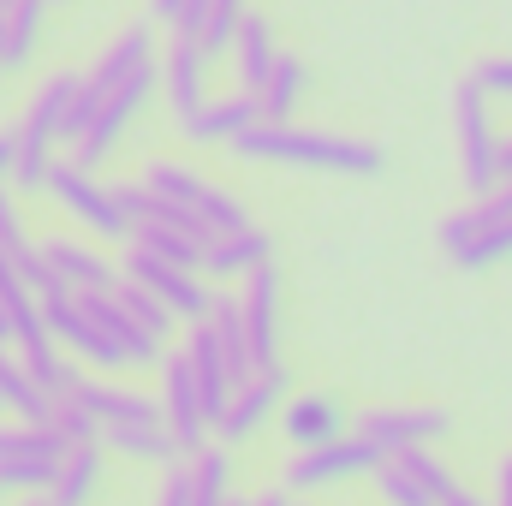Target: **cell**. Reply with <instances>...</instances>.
I'll return each mask as SVG.
<instances>
[{"label":"cell","mask_w":512,"mask_h":506,"mask_svg":"<svg viewBox=\"0 0 512 506\" xmlns=\"http://www.w3.org/2000/svg\"><path fill=\"white\" fill-rule=\"evenodd\" d=\"M245 161H280V167H316V173H382L387 149L358 137H328V131H292L286 120H256L233 137Z\"/></svg>","instance_id":"6da1fadb"},{"label":"cell","mask_w":512,"mask_h":506,"mask_svg":"<svg viewBox=\"0 0 512 506\" xmlns=\"http://www.w3.org/2000/svg\"><path fill=\"white\" fill-rule=\"evenodd\" d=\"M155 72H161L155 60H149V66H137L131 78H120V84H114V90L96 102L90 126L72 137V161H78L84 173H96V167L108 161V149L120 143V131L131 126V114H143V102H149V90H155Z\"/></svg>","instance_id":"7a4b0ae2"},{"label":"cell","mask_w":512,"mask_h":506,"mask_svg":"<svg viewBox=\"0 0 512 506\" xmlns=\"http://www.w3.org/2000/svg\"><path fill=\"white\" fill-rule=\"evenodd\" d=\"M453 114H459V173H465V191L483 197L501 185V137L489 126V96L477 78H465L453 90Z\"/></svg>","instance_id":"3957f363"},{"label":"cell","mask_w":512,"mask_h":506,"mask_svg":"<svg viewBox=\"0 0 512 506\" xmlns=\"http://www.w3.org/2000/svg\"><path fill=\"white\" fill-rule=\"evenodd\" d=\"M36 304H42V316H48V334L72 352V358H84V364H96V370H131V358L114 346V334L78 304V292L72 286H54V292H36Z\"/></svg>","instance_id":"277c9868"},{"label":"cell","mask_w":512,"mask_h":506,"mask_svg":"<svg viewBox=\"0 0 512 506\" xmlns=\"http://www.w3.org/2000/svg\"><path fill=\"white\" fill-rule=\"evenodd\" d=\"M143 185L155 191V197H167V203H179V209H191L209 233H233V227H245L251 215H245V203L233 197V191H215V185H203L191 167H179V161H149V173H143Z\"/></svg>","instance_id":"5b68a950"},{"label":"cell","mask_w":512,"mask_h":506,"mask_svg":"<svg viewBox=\"0 0 512 506\" xmlns=\"http://www.w3.org/2000/svg\"><path fill=\"white\" fill-rule=\"evenodd\" d=\"M120 280H137L143 292H155L179 322H203V316H209V286L197 280V268H179V262L143 251V245H131V251H126Z\"/></svg>","instance_id":"8992f818"},{"label":"cell","mask_w":512,"mask_h":506,"mask_svg":"<svg viewBox=\"0 0 512 506\" xmlns=\"http://www.w3.org/2000/svg\"><path fill=\"white\" fill-rule=\"evenodd\" d=\"M387 459V447H376L370 435H340V441H322V447H304L292 465H286V489H328V483H346V477H364Z\"/></svg>","instance_id":"52a82bcc"},{"label":"cell","mask_w":512,"mask_h":506,"mask_svg":"<svg viewBox=\"0 0 512 506\" xmlns=\"http://www.w3.org/2000/svg\"><path fill=\"white\" fill-rule=\"evenodd\" d=\"M48 191H54L60 209H66L72 221H84L90 233H102V239H131V221L120 215L114 191H102L78 161H54V167H48Z\"/></svg>","instance_id":"ba28073f"},{"label":"cell","mask_w":512,"mask_h":506,"mask_svg":"<svg viewBox=\"0 0 512 506\" xmlns=\"http://www.w3.org/2000/svg\"><path fill=\"white\" fill-rule=\"evenodd\" d=\"M161 423L179 441V453H191V447L209 441V411H203V393H197V376H191L185 352L161 358Z\"/></svg>","instance_id":"9c48e42d"},{"label":"cell","mask_w":512,"mask_h":506,"mask_svg":"<svg viewBox=\"0 0 512 506\" xmlns=\"http://www.w3.org/2000/svg\"><path fill=\"white\" fill-rule=\"evenodd\" d=\"M239 310H245V334H251V364L274 370L280 364V268H274V256L245 274Z\"/></svg>","instance_id":"30bf717a"},{"label":"cell","mask_w":512,"mask_h":506,"mask_svg":"<svg viewBox=\"0 0 512 506\" xmlns=\"http://www.w3.org/2000/svg\"><path fill=\"white\" fill-rule=\"evenodd\" d=\"M280 393H286V370H280V364H274V370H251V376L227 393V405H221V417H215V435H221L227 447L251 441L256 429L274 417Z\"/></svg>","instance_id":"8fae6325"},{"label":"cell","mask_w":512,"mask_h":506,"mask_svg":"<svg viewBox=\"0 0 512 506\" xmlns=\"http://www.w3.org/2000/svg\"><path fill=\"white\" fill-rule=\"evenodd\" d=\"M358 435H370L376 447H429V441H441L453 423H447V411H423V405H376V411H364L358 423H352Z\"/></svg>","instance_id":"7c38bea8"},{"label":"cell","mask_w":512,"mask_h":506,"mask_svg":"<svg viewBox=\"0 0 512 506\" xmlns=\"http://www.w3.org/2000/svg\"><path fill=\"white\" fill-rule=\"evenodd\" d=\"M36 251H42V262L54 268V280L72 286V292H108V286H120V268H114L102 251L78 245V239H48V245H36Z\"/></svg>","instance_id":"4fadbf2b"},{"label":"cell","mask_w":512,"mask_h":506,"mask_svg":"<svg viewBox=\"0 0 512 506\" xmlns=\"http://www.w3.org/2000/svg\"><path fill=\"white\" fill-rule=\"evenodd\" d=\"M262 120V102H256V90H239V96H221V102H209L203 96V108H191L179 131L191 137V143H233L245 126Z\"/></svg>","instance_id":"5bb4252c"},{"label":"cell","mask_w":512,"mask_h":506,"mask_svg":"<svg viewBox=\"0 0 512 506\" xmlns=\"http://www.w3.org/2000/svg\"><path fill=\"white\" fill-rule=\"evenodd\" d=\"M203 72H209L203 42L185 36V30H173V48H167V60H161V78H167V108H173L179 120H185L191 108H203Z\"/></svg>","instance_id":"9a60e30c"},{"label":"cell","mask_w":512,"mask_h":506,"mask_svg":"<svg viewBox=\"0 0 512 506\" xmlns=\"http://www.w3.org/2000/svg\"><path fill=\"white\" fill-rule=\"evenodd\" d=\"M280 429H286V441L304 453V447L340 441V435H346V411H340V399H334V393H304V399H292V405H286Z\"/></svg>","instance_id":"2e32d148"},{"label":"cell","mask_w":512,"mask_h":506,"mask_svg":"<svg viewBox=\"0 0 512 506\" xmlns=\"http://www.w3.org/2000/svg\"><path fill=\"white\" fill-rule=\"evenodd\" d=\"M274 245H268V233H256L251 221L245 227H233V233H209V245H203V274H215V280H245L256 262H268Z\"/></svg>","instance_id":"e0dca14e"},{"label":"cell","mask_w":512,"mask_h":506,"mask_svg":"<svg viewBox=\"0 0 512 506\" xmlns=\"http://www.w3.org/2000/svg\"><path fill=\"white\" fill-rule=\"evenodd\" d=\"M102 489V441H78L60 453L54 465V483H48V501L54 506H90Z\"/></svg>","instance_id":"ac0fdd59"},{"label":"cell","mask_w":512,"mask_h":506,"mask_svg":"<svg viewBox=\"0 0 512 506\" xmlns=\"http://www.w3.org/2000/svg\"><path fill=\"white\" fill-rule=\"evenodd\" d=\"M209 334H215V346H221V358H227V376H233V387L251 376V334H245V310H239V298L233 292H209Z\"/></svg>","instance_id":"d6986e66"},{"label":"cell","mask_w":512,"mask_h":506,"mask_svg":"<svg viewBox=\"0 0 512 506\" xmlns=\"http://www.w3.org/2000/svg\"><path fill=\"white\" fill-rule=\"evenodd\" d=\"M72 393L90 405V417H96V423H161V399L131 393V387H114V381H90V376H84Z\"/></svg>","instance_id":"ffe728a7"},{"label":"cell","mask_w":512,"mask_h":506,"mask_svg":"<svg viewBox=\"0 0 512 506\" xmlns=\"http://www.w3.org/2000/svg\"><path fill=\"white\" fill-rule=\"evenodd\" d=\"M179 465H185V501L191 506H221L227 495H233V465H227L221 447L203 441V447H191Z\"/></svg>","instance_id":"44dd1931"},{"label":"cell","mask_w":512,"mask_h":506,"mask_svg":"<svg viewBox=\"0 0 512 506\" xmlns=\"http://www.w3.org/2000/svg\"><path fill=\"white\" fill-rule=\"evenodd\" d=\"M102 447L126 453V459H143V465H173L185 459L179 441L167 435V423H102Z\"/></svg>","instance_id":"7402d4cb"},{"label":"cell","mask_w":512,"mask_h":506,"mask_svg":"<svg viewBox=\"0 0 512 506\" xmlns=\"http://www.w3.org/2000/svg\"><path fill=\"white\" fill-rule=\"evenodd\" d=\"M233 66H239V78H245V90H262V78H268V66H274V30H268V18L262 12H239V30H233Z\"/></svg>","instance_id":"603a6c76"},{"label":"cell","mask_w":512,"mask_h":506,"mask_svg":"<svg viewBox=\"0 0 512 506\" xmlns=\"http://www.w3.org/2000/svg\"><path fill=\"white\" fill-rule=\"evenodd\" d=\"M131 245L167 256V262H179V268H203L209 233H191V227H179V221H137V227H131Z\"/></svg>","instance_id":"cb8c5ba5"},{"label":"cell","mask_w":512,"mask_h":506,"mask_svg":"<svg viewBox=\"0 0 512 506\" xmlns=\"http://www.w3.org/2000/svg\"><path fill=\"white\" fill-rule=\"evenodd\" d=\"M72 102H78V78H72V72H54V78L30 96V108H24V131H36V137H66V114H72Z\"/></svg>","instance_id":"d4e9b609"},{"label":"cell","mask_w":512,"mask_h":506,"mask_svg":"<svg viewBox=\"0 0 512 506\" xmlns=\"http://www.w3.org/2000/svg\"><path fill=\"white\" fill-rule=\"evenodd\" d=\"M42 18H48V0H12L0 6V48H6V66H24L36 36H42Z\"/></svg>","instance_id":"484cf974"},{"label":"cell","mask_w":512,"mask_h":506,"mask_svg":"<svg viewBox=\"0 0 512 506\" xmlns=\"http://www.w3.org/2000/svg\"><path fill=\"white\" fill-rule=\"evenodd\" d=\"M298 96H304V60H298V54H274L268 78H262V90H256L262 120H286V114L298 108Z\"/></svg>","instance_id":"4316f807"},{"label":"cell","mask_w":512,"mask_h":506,"mask_svg":"<svg viewBox=\"0 0 512 506\" xmlns=\"http://www.w3.org/2000/svg\"><path fill=\"white\" fill-rule=\"evenodd\" d=\"M48 167H54V137L18 126V149H12V185L18 191H48Z\"/></svg>","instance_id":"83f0119b"},{"label":"cell","mask_w":512,"mask_h":506,"mask_svg":"<svg viewBox=\"0 0 512 506\" xmlns=\"http://www.w3.org/2000/svg\"><path fill=\"white\" fill-rule=\"evenodd\" d=\"M376 495H382L387 506H441V495H435L423 477H411L399 459H382V465H376Z\"/></svg>","instance_id":"f1b7e54d"},{"label":"cell","mask_w":512,"mask_h":506,"mask_svg":"<svg viewBox=\"0 0 512 506\" xmlns=\"http://www.w3.org/2000/svg\"><path fill=\"white\" fill-rule=\"evenodd\" d=\"M114 298L126 304L131 322H137L143 334H155V340H167V334H173V322H179V316H173V310H167V304H161L155 292H143L137 280H120V286H114Z\"/></svg>","instance_id":"f546056e"},{"label":"cell","mask_w":512,"mask_h":506,"mask_svg":"<svg viewBox=\"0 0 512 506\" xmlns=\"http://www.w3.org/2000/svg\"><path fill=\"white\" fill-rule=\"evenodd\" d=\"M507 256H512V215L495 221V227H483V233H471L465 245H453V262H459V268H495V262H507Z\"/></svg>","instance_id":"4dcf8cb0"},{"label":"cell","mask_w":512,"mask_h":506,"mask_svg":"<svg viewBox=\"0 0 512 506\" xmlns=\"http://www.w3.org/2000/svg\"><path fill=\"white\" fill-rule=\"evenodd\" d=\"M48 423L60 429V441H66V447H78V441H102V423L90 417V405H84L78 393H60V399H54V411H48Z\"/></svg>","instance_id":"1f68e13d"},{"label":"cell","mask_w":512,"mask_h":506,"mask_svg":"<svg viewBox=\"0 0 512 506\" xmlns=\"http://www.w3.org/2000/svg\"><path fill=\"white\" fill-rule=\"evenodd\" d=\"M239 12H245V0H209V12H203V30H197V42H203V54H209V60L233 48Z\"/></svg>","instance_id":"d6a6232c"},{"label":"cell","mask_w":512,"mask_h":506,"mask_svg":"<svg viewBox=\"0 0 512 506\" xmlns=\"http://www.w3.org/2000/svg\"><path fill=\"white\" fill-rule=\"evenodd\" d=\"M0 251L12 256V262L30 251V239H24V221H18V203H12V191H6V185H0Z\"/></svg>","instance_id":"836d02e7"},{"label":"cell","mask_w":512,"mask_h":506,"mask_svg":"<svg viewBox=\"0 0 512 506\" xmlns=\"http://www.w3.org/2000/svg\"><path fill=\"white\" fill-rule=\"evenodd\" d=\"M471 78L483 84V96H507L512 102V60H483V66H471Z\"/></svg>","instance_id":"e575fe53"},{"label":"cell","mask_w":512,"mask_h":506,"mask_svg":"<svg viewBox=\"0 0 512 506\" xmlns=\"http://www.w3.org/2000/svg\"><path fill=\"white\" fill-rule=\"evenodd\" d=\"M495 506H512V459H501L495 471Z\"/></svg>","instance_id":"d590c367"},{"label":"cell","mask_w":512,"mask_h":506,"mask_svg":"<svg viewBox=\"0 0 512 506\" xmlns=\"http://www.w3.org/2000/svg\"><path fill=\"white\" fill-rule=\"evenodd\" d=\"M12 149H18V131H0V185L12 179Z\"/></svg>","instance_id":"8d00e7d4"},{"label":"cell","mask_w":512,"mask_h":506,"mask_svg":"<svg viewBox=\"0 0 512 506\" xmlns=\"http://www.w3.org/2000/svg\"><path fill=\"white\" fill-rule=\"evenodd\" d=\"M441 506H483V501H477V495H465V489H459V483H453V489H447V495H441Z\"/></svg>","instance_id":"74e56055"},{"label":"cell","mask_w":512,"mask_h":506,"mask_svg":"<svg viewBox=\"0 0 512 506\" xmlns=\"http://www.w3.org/2000/svg\"><path fill=\"white\" fill-rule=\"evenodd\" d=\"M179 6H185V0H155V18H161V24H173V18H179Z\"/></svg>","instance_id":"f35d334b"},{"label":"cell","mask_w":512,"mask_h":506,"mask_svg":"<svg viewBox=\"0 0 512 506\" xmlns=\"http://www.w3.org/2000/svg\"><path fill=\"white\" fill-rule=\"evenodd\" d=\"M245 506H292V501H286L280 489H268V495H256V501H245Z\"/></svg>","instance_id":"ab89813d"},{"label":"cell","mask_w":512,"mask_h":506,"mask_svg":"<svg viewBox=\"0 0 512 506\" xmlns=\"http://www.w3.org/2000/svg\"><path fill=\"white\" fill-rule=\"evenodd\" d=\"M501 179H512V137H501Z\"/></svg>","instance_id":"60d3db41"},{"label":"cell","mask_w":512,"mask_h":506,"mask_svg":"<svg viewBox=\"0 0 512 506\" xmlns=\"http://www.w3.org/2000/svg\"><path fill=\"white\" fill-rule=\"evenodd\" d=\"M0 346H12V322H6V304H0Z\"/></svg>","instance_id":"b9f144b4"},{"label":"cell","mask_w":512,"mask_h":506,"mask_svg":"<svg viewBox=\"0 0 512 506\" xmlns=\"http://www.w3.org/2000/svg\"><path fill=\"white\" fill-rule=\"evenodd\" d=\"M18 506H54V501H42V495H30V501H18Z\"/></svg>","instance_id":"7bdbcfd3"},{"label":"cell","mask_w":512,"mask_h":506,"mask_svg":"<svg viewBox=\"0 0 512 506\" xmlns=\"http://www.w3.org/2000/svg\"><path fill=\"white\" fill-rule=\"evenodd\" d=\"M221 506H245V501H239V495H227V501H221Z\"/></svg>","instance_id":"ee69618b"},{"label":"cell","mask_w":512,"mask_h":506,"mask_svg":"<svg viewBox=\"0 0 512 506\" xmlns=\"http://www.w3.org/2000/svg\"><path fill=\"white\" fill-rule=\"evenodd\" d=\"M0 72H6V48H0Z\"/></svg>","instance_id":"f6af8a7d"},{"label":"cell","mask_w":512,"mask_h":506,"mask_svg":"<svg viewBox=\"0 0 512 506\" xmlns=\"http://www.w3.org/2000/svg\"><path fill=\"white\" fill-rule=\"evenodd\" d=\"M0 6H12V0H0Z\"/></svg>","instance_id":"bcb514c9"},{"label":"cell","mask_w":512,"mask_h":506,"mask_svg":"<svg viewBox=\"0 0 512 506\" xmlns=\"http://www.w3.org/2000/svg\"><path fill=\"white\" fill-rule=\"evenodd\" d=\"M0 411H6V399H0Z\"/></svg>","instance_id":"7dc6e473"}]
</instances>
